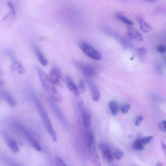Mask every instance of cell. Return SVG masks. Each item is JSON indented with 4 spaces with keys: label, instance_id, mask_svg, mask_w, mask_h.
I'll list each match as a JSON object with an SVG mask.
<instances>
[{
    "label": "cell",
    "instance_id": "obj_1",
    "mask_svg": "<svg viewBox=\"0 0 166 166\" xmlns=\"http://www.w3.org/2000/svg\"><path fill=\"white\" fill-rule=\"evenodd\" d=\"M36 71L38 77H39L42 84V86L50 97V98L55 102H61L62 101V96L58 92L55 86V84L53 83L52 80L50 79L49 77L38 67H36Z\"/></svg>",
    "mask_w": 166,
    "mask_h": 166
},
{
    "label": "cell",
    "instance_id": "obj_2",
    "mask_svg": "<svg viewBox=\"0 0 166 166\" xmlns=\"http://www.w3.org/2000/svg\"><path fill=\"white\" fill-rule=\"evenodd\" d=\"M33 101H34V102H35V104L38 109V111L40 115L42 123H43V125L45 127L46 131L48 132V133L51 136V137H52L53 141L55 142L57 139V134H56V133H55V129H53L52 121H51L48 115L45 111V109L44 108L43 105L42 104L40 100L38 99L36 96L33 97Z\"/></svg>",
    "mask_w": 166,
    "mask_h": 166
},
{
    "label": "cell",
    "instance_id": "obj_3",
    "mask_svg": "<svg viewBox=\"0 0 166 166\" xmlns=\"http://www.w3.org/2000/svg\"><path fill=\"white\" fill-rule=\"evenodd\" d=\"M101 30L103 33H105L106 35H107L117 40L119 43L123 47L124 49H131L133 48V45L131 43V42H130L129 40L122 37L120 35H118L117 33L113 31L112 29L110 28H108L106 26H101Z\"/></svg>",
    "mask_w": 166,
    "mask_h": 166
},
{
    "label": "cell",
    "instance_id": "obj_4",
    "mask_svg": "<svg viewBox=\"0 0 166 166\" xmlns=\"http://www.w3.org/2000/svg\"><path fill=\"white\" fill-rule=\"evenodd\" d=\"M79 46L80 49L82 50L83 53L89 58L96 61H100L102 59L101 54L92 45L87 43L86 42L80 41L79 42Z\"/></svg>",
    "mask_w": 166,
    "mask_h": 166
},
{
    "label": "cell",
    "instance_id": "obj_5",
    "mask_svg": "<svg viewBox=\"0 0 166 166\" xmlns=\"http://www.w3.org/2000/svg\"><path fill=\"white\" fill-rule=\"evenodd\" d=\"M6 53L8 57H9V59L11 61L12 70L14 71L18 72L20 75L24 74L25 73V67L22 65V64L18 61V59H17L13 51L10 49H7L6 50Z\"/></svg>",
    "mask_w": 166,
    "mask_h": 166
},
{
    "label": "cell",
    "instance_id": "obj_6",
    "mask_svg": "<svg viewBox=\"0 0 166 166\" xmlns=\"http://www.w3.org/2000/svg\"><path fill=\"white\" fill-rule=\"evenodd\" d=\"M75 64V66L83 72L86 78H92L97 74L96 68L91 64L80 61H76Z\"/></svg>",
    "mask_w": 166,
    "mask_h": 166
},
{
    "label": "cell",
    "instance_id": "obj_7",
    "mask_svg": "<svg viewBox=\"0 0 166 166\" xmlns=\"http://www.w3.org/2000/svg\"><path fill=\"white\" fill-rule=\"evenodd\" d=\"M18 128L19 129L21 133H22V134L24 135L25 138L28 140V142L31 143L32 147L35 149H36L38 151H40L42 150V147L39 142L37 141L36 138L32 135V134L30 133V132L28 131L27 129L24 128L23 126L19 125L18 127Z\"/></svg>",
    "mask_w": 166,
    "mask_h": 166
},
{
    "label": "cell",
    "instance_id": "obj_8",
    "mask_svg": "<svg viewBox=\"0 0 166 166\" xmlns=\"http://www.w3.org/2000/svg\"><path fill=\"white\" fill-rule=\"evenodd\" d=\"M50 79L53 83L58 87L62 88L64 85V79L61 71L57 67H53L49 74Z\"/></svg>",
    "mask_w": 166,
    "mask_h": 166
},
{
    "label": "cell",
    "instance_id": "obj_9",
    "mask_svg": "<svg viewBox=\"0 0 166 166\" xmlns=\"http://www.w3.org/2000/svg\"><path fill=\"white\" fill-rule=\"evenodd\" d=\"M50 104H51V106H52L53 112H55V115H56V116L58 119V120L61 121V123H62L64 127H65L67 128V127H68L67 122L66 119L64 116V114L62 112L61 110L58 107L57 104L55 103V101H54L52 99V101H50Z\"/></svg>",
    "mask_w": 166,
    "mask_h": 166
},
{
    "label": "cell",
    "instance_id": "obj_10",
    "mask_svg": "<svg viewBox=\"0 0 166 166\" xmlns=\"http://www.w3.org/2000/svg\"><path fill=\"white\" fill-rule=\"evenodd\" d=\"M32 44H33L32 46H33V50L36 54V56L38 58V61L40 62V63L42 66H48V60H47V58L45 57L44 55L43 54V53H42V52L40 49L39 47L38 46V45L35 43V42H33Z\"/></svg>",
    "mask_w": 166,
    "mask_h": 166
},
{
    "label": "cell",
    "instance_id": "obj_11",
    "mask_svg": "<svg viewBox=\"0 0 166 166\" xmlns=\"http://www.w3.org/2000/svg\"><path fill=\"white\" fill-rule=\"evenodd\" d=\"M86 82L89 88H90L92 100L96 102L99 101L101 97V94L98 88L96 86V85L94 84V83L92 82L91 80L89 79V78L86 79Z\"/></svg>",
    "mask_w": 166,
    "mask_h": 166
},
{
    "label": "cell",
    "instance_id": "obj_12",
    "mask_svg": "<svg viewBox=\"0 0 166 166\" xmlns=\"http://www.w3.org/2000/svg\"><path fill=\"white\" fill-rule=\"evenodd\" d=\"M127 36L129 40H134L138 42L143 41V36L140 33L131 26H129L127 27Z\"/></svg>",
    "mask_w": 166,
    "mask_h": 166
},
{
    "label": "cell",
    "instance_id": "obj_13",
    "mask_svg": "<svg viewBox=\"0 0 166 166\" xmlns=\"http://www.w3.org/2000/svg\"><path fill=\"white\" fill-rule=\"evenodd\" d=\"M87 149L89 155H90V158L93 161V163L94 164L95 166H101L99 156L96 152V145L94 144L92 145V146L87 147Z\"/></svg>",
    "mask_w": 166,
    "mask_h": 166
},
{
    "label": "cell",
    "instance_id": "obj_14",
    "mask_svg": "<svg viewBox=\"0 0 166 166\" xmlns=\"http://www.w3.org/2000/svg\"><path fill=\"white\" fill-rule=\"evenodd\" d=\"M136 21H137V22L138 23V24L139 25L140 29H141V30L143 33H148L152 30V27L151 25L149 24L141 16L136 15Z\"/></svg>",
    "mask_w": 166,
    "mask_h": 166
},
{
    "label": "cell",
    "instance_id": "obj_15",
    "mask_svg": "<svg viewBox=\"0 0 166 166\" xmlns=\"http://www.w3.org/2000/svg\"><path fill=\"white\" fill-rule=\"evenodd\" d=\"M79 108L80 109V111H81L82 114V117H83V125L85 128H89L92 125V117L91 115L88 113L86 110H85L82 105H79Z\"/></svg>",
    "mask_w": 166,
    "mask_h": 166
},
{
    "label": "cell",
    "instance_id": "obj_16",
    "mask_svg": "<svg viewBox=\"0 0 166 166\" xmlns=\"http://www.w3.org/2000/svg\"><path fill=\"white\" fill-rule=\"evenodd\" d=\"M99 147L102 151V154H103V158L107 161L109 163L112 162L114 160V158L111 154V152H110L109 147L106 146V144H104V143L100 144Z\"/></svg>",
    "mask_w": 166,
    "mask_h": 166
},
{
    "label": "cell",
    "instance_id": "obj_17",
    "mask_svg": "<svg viewBox=\"0 0 166 166\" xmlns=\"http://www.w3.org/2000/svg\"><path fill=\"white\" fill-rule=\"evenodd\" d=\"M66 83L67 86L69 89V90L73 93V94L76 96V97H79L80 95V92L78 88L76 86V85L74 84L73 82V80L69 76H66Z\"/></svg>",
    "mask_w": 166,
    "mask_h": 166
},
{
    "label": "cell",
    "instance_id": "obj_18",
    "mask_svg": "<svg viewBox=\"0 0 166 166\" xmlns=\"http://www.w3.org/2000/svg\"><path fill=\"white\" fill-rule=\"evenodd\" d=\"M4 138H5L6 143L8 147L10 148V149L14 153H17L20 151L19 147L18 144L14 141L13 139L10 138L7 134L4 135Z\"/></svg>",
    "mask_w": 166,
    "mask_h": 166
},
{
    "label": "cell",
    "instance_id": "obj_19",
    "mask_svg": "<svg viewBox=\"0 0 166 166\" xmlns=\"http://www.w3.org/2000/svg\"><path fill=\"white\" fill-rule=\"evenodd\" d=\"M0 96H2L7 103L11 106H15L16 105V102L14 98L11 94L6 91H0Z\"/></svg>",
    "mask_w": 166,
    "mask_h": 166
},
{
    "label": "cell",
    "instance_id": "obj_20",
    "mask_svg": "<svg viewBox=\"0 0 166 166\" xmlns=\"http://www.w3.org/2000/svg\"><path fill=\"white\" fill-rule=\"evenodd\" d=\"M114 17L119 21H120V22H123V23L128 25V26H133L134 24L130 20H129L128 18H127L126 16H123L120 13H116L114 14Z\"/></svg>",
    "mask_w": 166,
    "mask_h": 166
},
{
    "label": "cell",
    "instance_id": "obj_21",
    "mask_svg": "<svg viewBox=\"0 0 166 166\" xmlns=\"http://www.w3.org/2000/svg\"><path fill=\"white\" fill-rule=\"evenodd\" d=\"M109 108L113 116H116L119 111V107L116 101H110L108 103Z\"/></svg>",
    "mask_w": 166,
    "mask_h": 166
},
{
    "label": "cell",
    "instance_id": "obj_22",
    "mask_svg": "<svg viewBox=\"0 0 166 166\" xmlns=\"http://www.w3.org/2000/svg\"><path fill=\"white\" fill-rule=\"evenodd\" d=\"M3 161L8 166H22L17 161L12 160L9 158H3Z\"/></svg>",
    "mask_w": 166,
    "mask_h": 166
},
{
    "label": "cell",
    "instance_id": "obj_23",
    "mask_svg": "<svg viewBox=\"0 0 166 166\" xmlns=\"http://www.w3.org/2000/svg\"><path fill=\"white\" fill-rule=\"evenodd\" d=\"M143 146L144 145L143 144V143L142 142V139H136L133 143V147L134 149H136V150L143 149Z\"/></svg>",
    "mask_w": 166,
    "mask_h": 166
},
{
    "label": "cell",
    "instance_id": "obj_24",
    "mask_svg": "<svg viewBox=\"0 0 166 166\" xmlns=\"http://www.w3.org/2000/svg\"><path fill=\"white\" fill-rule=\"evenodd\" d=\"M136 53L138 54V55L139 57H143L145 55H146L147 50L145 48H143V47H142V48H136Z\"/></svg>",
    "mask_w": 166,
    "mask_h": 166
},
{
    "label": "cell",
    "instance_id": "obj_25",
    "mask_svg": "<svg viewBox=\"0 0 166 166\" xmlns=\"http://www.w3.org/2000/svg\"><path fill=\"white\" fill-rule=\"evenodd\" d=\"M156 49L157 52L160 53H161V54L166 53V45L164 44H159L156 46Z\"/></svg>",
    "mask_w": 166,
    "mask_h": 166
},
{
    "label": "cell",
    "instance_id": "obj_26",
    "mask_svg": "<svg viewBox=\"0 0 166 166\" xmlns=\"http://www.w3.org/2000/svg\"><path fill=\"white\" fill-rule=\"evenodd\" d=\"M55 164H56V166H67L64 161L61 157H56L55 159Z\"/></svg>",
    "mask_w": 166,
    "mask_h": 166
},
{
    "label": "cell",
    "instance_id": "obj_27",
    "mask_svg": "<svg viewBox=\"0 0 166 166\" xmlns=\"http://www.w3.org/2000/svg\"><path fill=\"white\" fill-rule=\"evenodd\" d=\"M123 152L120 151H116L114 152V156L115 158H116L117 160H121L123 158Z\"/></svg>",
    "mask_w": 166,
    "mask_h": 166
},
{
    "label": "cell",
    "instance_id": "obj_28",
    "mask_svg": "<svg viewBox=\"0 0 166 166\" xmlns=\"http://www.w3.org/2000/svg\"><path fill=\"white\" fill-rule=\"evenodd\" d=\"M153 136H147V137H146V138H143V139H142V142L143 143V145H146V144H148L149 143L151 139H152Z\"/></svg>",
    "mask_w": 166,
    "mask_h": 166
},
{
    "label": "cell",
    "instance_id": "obj_29",
    "mask_svg": "<svg viewBox=\"0 0 166 166\" xmlns=\"http://www.w3.org/2000/svg\"><path fill=\"white\" fill-rule=\"evenodd\" d=\"M7 5H8V7H9L10 10H11V12L12 16H14L15 15V13H16V9H15V7L14 6L12 5V4L11 3V2H8L7 3Z\"/></svg>",
    "mask_w": 166,
    "mask_h": 166
},
{
    "label": "cell",
    "instance_id": "obj_30",
    "mask_svg": "<svg viewBox=\"0 0 166 166\" xmlns=\"http://www.w3.org/2000/svg\"><path fill=\"white\" fill-rule=\"evenodd\" d=\"M131 108V106L130 105H124L123 106V107L121 108V112L123 113V114H126L129 112V110Z\"/></svg>",
    "mask_w": 166,
    "mask_h": 166
},
{
    "label": "cell",
    "instance_id": "obj_31",
    "mask_svg": "<svg viewBox=\"0 0 166 166\" xmlns=\"http://www.w3.org/2000/svg\"><path fill=\"white\" fill-rule=\"evenodd\" d=\"M159 128L161 131H166V121H163L160 123Z\"/></svg>",
    "mask_w": 166,
    "mask_h": 166
},
{
    "label": "cell",
    "instance_id": "obj_32",
    "mask_svg": "<svg viewBox=\"0 0 166 166\" xmlns=\"http://www.w3.org/2000/svg\"><path fill=\"white\" fill-rule=\"evenodd\" d=\"M84 92L85 91V86L83 80H80L79 81V92Z\"/></svg>",
    "mask_w": 166,
    "mask_h": 166
},
{
    "label": "cell",
    "instance_id": "obj_33",
    "mask_svg": "<svg viewBox=\"0 0 166 166\" xmlns=\"http://www.w3.org/2000/svg\"><path fill=\"white\" fill-rule=\"evenodd\" d=\"M143 121V117L142 116H139L137 120H136V122H135V125L136 126H139L140 125L142 124V123Z\"/></svg>",
    "mask_w": 166,
    "mask_h": 166
},
{
    "label": "cell",
    "instance_id": "obj_34",
    "mask_svg": "<svg viewBox=\"0 0 166 166\" xmlns=\"http://www.w3.org/2000/svg\"><path fill=\"white\" fill-rule=\"evenodd\" d=\"M161 148H162V150L164 152L165 155L166 156V145L164 143H163L162 142H161Z\"/></svg>",
    "mask_w": 166,
    "mask_h": 166
},
{
    "label": "cell",
    "instance_id": "obj_35",
    "mask_svg": "<svg viewBox=\"0 0 166 166\" xmlns=\"http://www.w3.org/2000/svg\"><path fill=\"white\" fill-rule=\"evenodd\" d=\"M141 1H143L145 2H149V3H153V2L160 1V0H141Z\"/></svg>",
    "mask_w": 166,
    "mask_h": 166
},
{
    "label": "cell",
    "instance_id": "obj_36",
    "mask_svg": "<svg viewBox=\"0 0 166 166\" xmlns=\"http://www.w3.org/2000/svg\"><path fill=\"white\" fill-rule=\"evenodd\" d=\"M3 84H4V80H3V79H2L1 75H0V86H3Z\"/></svg>",
    "mask_w": 166,
    "mask_h": 166
},
{
    "label": "cell",
    "instance_id": "obj_37",
    "mask_svg": "<svg viewBox=\"0 0 166 166\" xmlns=\"http://www.w3.org/2000/svg\"><path fill=\"white\" fill-rule=\"evenodd\" d=\"M156 166H163V165H162V164H161V162H160V161H158Z\"/></svg>",
    "mask_w": 166,
    "mask_h": 166
},
{
    "label": "cell",
    "instance_id": "obj_38",
    "mask_svg": "<svg viewBox=\"0 0 166 166\" xmlns=\"http://www.w3.org/2000/svg\"><path fill=\"white\" fill-rule=\"evenodd\" d=\"M164 61H165V64H166V57H165V58H164Z\"/></svg>",
    "mask_w": 166,
    "mask_h": 166
}]
</instances>
